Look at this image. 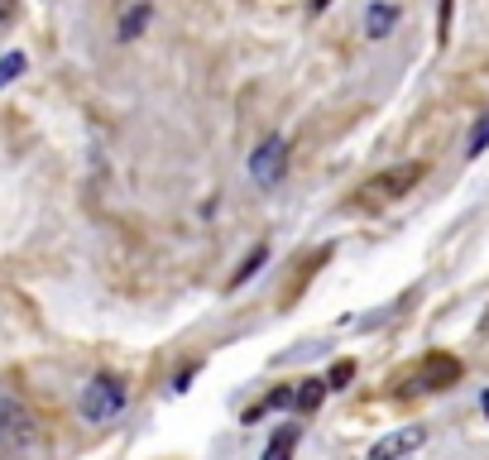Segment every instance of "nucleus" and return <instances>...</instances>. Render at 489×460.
<instances>
[{
    "instance_id": "obj_9",
    "label": "nucleus",
    "mask_w": 489,
    "mask_h": 460,
    "mask_svg": "<svg viewBox=\"0 0 489 460\" xmlns=\"http://www.w3.org/2000/svg\"><path fill=\"white\" fill-rule=\"evenodd\" d=\"M293 446H297V422H288V427L273 432V441H269L264 460H288V456H293Z\"/></svg>"
},
{
    "instance_id": "obj_10",
    "label": "nucleus",
    "mask_w": 489,
    "mask_h": 460,
    "mask_svg": "<svg viewBox=\"0 0 489 460\" xmlns=\"http://www.w3.org/2000/svg\"><path fill=\"white\" fill-rule=\"evenodd\" d=\"M264 259H269V245H259V250H249V254H245V264H241V269H235V278H231V288H241V283H249V278H255V269H259V264H264Z\"/></svg>"
},
{
    "instance_id": "obj_11",
    "label": "nucleus",
    "mask_w": 489,
    "mask_h": 460,
    "mask_svg": "<svg viewBox=\"0 0 489 460\" xmlns=\"http://www.w3.org/2000/svg\"><path fill=\"white\" fill-rule=\"evenodd\" d=\"M20 73H25V53H5V58H0V87H10Z\"/></svg>"
},
{
    "instance_id": "obj_8",
    "label": "nucleus",
    "mask_w": 489,
    "mask_h": 460,
    "mask_svg": "<svg viewBox=\"0 0 489 460\" xmlns=\"http://www.w3.org/2000/svg\"><path fill=\"white\" fill-rule=\"evenodd\" d=\"M393 25H398V10H393V5H375V10H369V15H365V29H369V39H384V34H389Z\"/></svg>"
},
{
    "instance_id": "obj_6",
    "label": "nucleus",
    "mask_w": 489,
    "mask_h": 460,
    "mask_svg": "<svg viewBox=\"0 0 489 460\" xmlns=\"http://www.w3.org/2000/svg\"><path fill=\"white\" fill-rule=\"evenodd\" d=\"M451 379H461V360L451 355H427L422 374H417V388H446Z\"/></svg>"
},
{
    "instance_id": "obj_5",
    "label": "nucleus",
    "mask_w": 489,
    "mask_h": 460,
    "mask_svg": "<svg viewBox=\"0 0 489 460\" xmlns=\"http://www.w3.org/2000/svg\"><path fill=\"white\" fill-rule=\"evenodd\" d=\"M422 446V427H398V432H389V436H379L375 446H369V456L365 460H398V456H408Z\"/></svg>"
},
{
    "instance_id": "obj_4",
    "label": "nucleus",
    "mask_w": 489,
    "mask_h": 460,
    "mask_svg": "<svg viewBox=\"0 0 489 460\" xmlns=\"http://www.w3.org/2000/svg\"><path fill=\"white\" fill-rule=\"evenodd\" d=\"M249 173H255L264 187L279 183L283 173H288V139H283V135H269L264 144L255 149V159H249Z\"/></svg>"
},
{
    "instance_id": "obj_3",
    "label": "nucleus",
    "mask_w": 489,
    "mask_h": 460,
    "mask_svg": "<svg viewBox=\"0 0 489 460\" xmlns=\"http://www.w3.org/2000/svg\"><path fill=\"white\" fill-rule=\"evenodd\" d=\"M422 178H427V163H393V168L375 173L360 192H365V202H398V197H408Z\"/></svg>"
},
{
    "instance_id": "obj_12",
    "label": "nucleus",
    "mask_w": 489,
    "mask_h": 460,
    "mask_svg": "<svg viewBox=\"0 0 489 460\" xmlns=\"http://www.w3.org/2000/svg\"><path fill=\"white\" fill-rule=\"evenodd\" d=\"M451 15H456V0H441L437 5V43L451 39Z\"/></svg>"
},
{
    "instance_id": "obj_1",
    "label": "nucleus",
    "mask_w": 489,
    "mask_h": 460,
    "mask_svg": "<svg viewBox=\"0 0 489 460\" xmlns=\"http://www.w3.org/2000/svg\"><path fill=\"white\" fill-rule=\"evenodd\" d=\"M39 441H43L39 417H34L20 398H0V456L20 460L29 451H39Z\"/></svg>"
},
{
    "instance_id": "obj_14",
    "label": "nucleus",
    "mask_w": 489,
    "mask_h": 460,
    "mask_svg": "<svg viewBox=\"0 0 489 460\" xmlns=\"http://www.w3.org/2000/svg\"><path fill=\"white\" fill-rule=\"evenodd\" d=\"M321 394H327V384H307L303 394H297V408H303V412H312V408L321 403Z\"/></svg>"
},
{
    "instance_id": "obj_13",
    "label": "nucleus",
    "mask_w": 489,
    "mask_h": 460,
    "mask_svg": "<svg viewBox=\"0 0 489 460\" xmlns=\"http://www.w3.org/2000/svg\"><path fill=\"white\" fill-rule=\"evenodd\" d=\"M485 144H489V115H485L480 125H475V135H470V149H465V153H470V159H480V153H485Z\"/></svg>"
},
{
    "instance_id": "obj_7",
    "label": "nucleus",
    "mask_w": 489,
    "mask_h": 460,
    "mask_svg": "<svg viewBox=\"0 0 489 460\" xmlns=\"http://www.w3.org/2000/svg\"><path fill=\"white\" fill-rule=\"evenodd\" d=\"M149 19H154V5H149V0H135V5H130L125 15H121V29H115V39H121V43H135L139 34L149 29Z\"/></svg>"
},
{
    "instance_id": "obj_16",
    "label": "nucleus",
    "mask_w": 489,
    "mask_h": 460,
    "mask_svg": "<svg viewBox=\"0 0 489 460\" xmlns=\"http://www.w3.org/2000/svg\"><path fill=\"white\" fill-rule=\"evenodd\" d=\"M15 5H20V0H0V25H5V19H15Z\"/></svg>"
},
{
    "instance_id": "obj_15",
    "label": "nucleus",
    "mask_w": 489,
    "mask_h": 460,
    "mask_svg": "<svg viewBox=\"0 0 489 460\" xmlns=\"http://www.w3.org/2000/svg\"><path fill=\"white\" fill-rule=\"evenodd\" d=\"M351 374H355V364H351V360H341L336 370L327 374V388H345V384H351Z\"/></svg>"
},
{
    "instance_id": "obj_2",
    "label": "nucleus",
    "mask_w": 489,
    "mask_h": 460,
    "mask_svg": "<svg viewBox=\"0 0 489 460\" xmlns=\"http://www.w3.org/2000/svg\"><path fill=\"white\" fill-rule=\"evenodd\" d=\"M125 412V384L115 374H97L82 388V417L87 422H115Z\"/></svg>"
},
{
    "instance_id": "obj_17",
    "label": "nucleus",
    "mask_w": 489,
    "mask_h": 460,
    "mask_svg": "<svg viewBox=\"0 0 489 460\" xmlns=\"http://www.w3.org/2000/svg\"><path fill=\"white\" fill-rule=\"evenodd\" d=\"M485 412H489V394H485Z\"/></svg>"
}]
</instances>
